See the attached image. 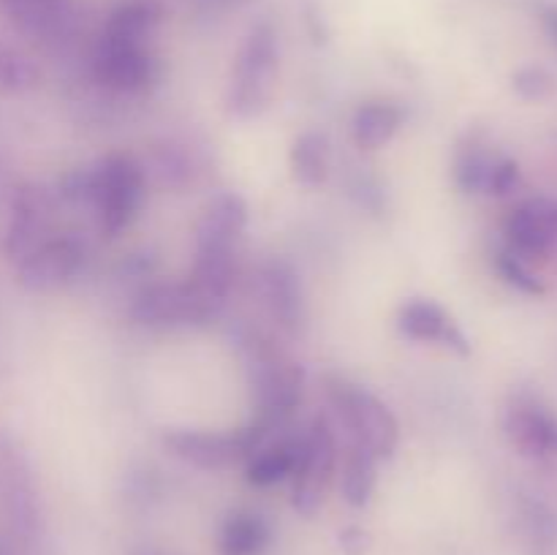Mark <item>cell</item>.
I'll return each mask as SVG.
<instances>
[{"mask_svg":"<svg viewBox=\"0 0 557 555\" xmlns=\"http://www.w3.org/2000/svg\"><path fill=\"white\" fill-rule=\"evenodd\" d=\"M495 156L479 136H471L466 145H460L455 158V183L462 194H487L490 174H493Z\"/></svg>","mask_w":557,"mask_h":555,"instance_id":"obj_25","label":"cell"},{"mask_svg":"<svg viewBox=\"0 0 557 555\" xmlns=\"http://www.w3.org/2000/svg\"><path fill=\"white\" fill-rule=\"evenodd\" d=\"M277 74V38L270 25H256L245 38L232 71L226 109L239 120L259 118L272 101Z\"/></svg>","mask_w":557,"mask_h":555,"instance_id":"obj_4","label":"cell"},{"mask_svg":"<svg viewBox=\"0 0 557 555\" xmlns=\"http://www.w3.org/2000/svg\"><path fill=\"white\" fill-rule=\"evenodd\" d=\"M161 22V5L152 0H131V3L120 5L107 22V30L101 38L123 44H145L152 27Z\"/></svg>","mask_w":557,"mask_h":555,"instance_id":"obj_23","label":"cell"},{"mask_svg":"<svg viewBox=\"0 0 557 555\" xmlns=\"http://www.w3.org/2000/svg\"><path fill=\"white\" fill-rule=\"evenodd\" d=\"M0 555H14V553H11V547H9V544L3 542V539H0Z\"/></svg>","mask_w":557,"mask_h":555,"instance_id":"obj_35","label":"cell"},{"mask_svg":"<svg viewBox=\"0 0 557 555\" xmlns=\"http://www.w3.org/2000/svg\"><path fill=\"white\" fill-rule=\"evenodd\" d=\"M11 25L38 41H63L74 30L71 0H0Z\"/></svg>","mask_w":557,"mask_h":555,"instance_id":"obj_17","label":"cell"},{"mask_svg":"<svg viewBox=\"0 0 557 555\" xmlns=\"http://www.w3.org/2000/svg\"><path fill=\"white\" fill-rule=\"evenodd\" d=\"M0 482H3V504L11 528L27 547H33L41 542L44 533L41 504H38L36 482H33L25 452L5 435L0 439Z\"/></svg>","mask_w":557,"mask_h":555,"instance_id":"obj_9","label":"cell"},{"mask_svg":"<svg viewBox=\"0 0 557 555\" xmlns=\"http://www.w3.org/2000/svg\"><path fill=\"white\" fill-rule=\"evenodd\" d=\"M511 90L525 101H544L555 92V76L542 65H522L511 74Z\"/></svg>","mask_w":557,"mask_h":555,"instance_id":"obj_29","label":"cell"},{"mask_svg":"<svg viewBox=\"0 0 557 555\" xmlns=\"http://www.w3.org/2000/svg\"><path fill=\"white\" fill-rule=\"evenodd\" d=\"M292 174L305 188H319L330 177V139L321 131H305L292 145Z\"/></svg>","mask_w":557,"mask_h":555,"instance_id":"obj_21","label":"cell"},{"mask_svg":"<svg viewBox=\"0 0 557 555\" xmlns=\"http://www.w3.org/2000/svg\"><path fill=\"white\" fill-rule=\"evenodd\" d=\"M147 196V174L141 161L125 152H112L92 163V201L90 210L101 234L117 237L139 215Z\"/></svg>","mask_w":557,"mask_h":555,"instance_id":"obj_3","label":"cell"},{"mask_svg":"<svg viewBox=\"0 0 557 555\" xmlns=\"http://www.w3.org/2000/svg\"><path fill=\"white\" fill-rule=\"evenodd\" d=\"M337 544L346 555H364L370 550V533L359 526H346L337 533Z\"/></svg>","mask_w":557,"mask_h":555,"instance_id":"obj_33","label":"cell"},{"mask_svg":"<svg viewBox=\"0 0 557 555\" xmlns=\"http://www.w3.org/2000/svg\"><path fill=\"white\" fill-rule=\"evenodd\" d=\"M141 169H145L147 180L152 177L163 188H183L194 177V163L177 145L156 147L147 163H141Z\"/></svg>","mask_w":557,"mask_h":555,"instance_id":"obj_26","label":"cell"},{"mask_svg":"<svg viewBox=\"0 0 557 555\" xmlns=\"http://www.w3.org/2000/svg\"><path fill=\"white\" fill-rule=\"evenodd\" d=\"M326 397L346 430L348 444L370 452L375 460H389L395 455L400 444V424L381 397L337 375L326 379Z\"/></svg>","mask_w":557,"mask_h":555,"instance_id":"obj_2","label":"cell"},{"mask_svg":"<svg viewBox=\"0 0 557 555\" xmlns=\"http://www.w3.org/2000/svg\"><path fill=\"white\" fill-rule=\"evenodd\" d=\"M38 82H41V74L25 54L0 47V90L27 92L38 87Z\"/></svg>","mask_w":557,"mask_h":555,"instance_id":"obj_27","label":"cell"},{"mask_svg":"<svg viewBox=\"0 0 557 555\" xmlns=\"http://www.w3.org/2000/svg\"><path fill=\"white\" fill-rule=\"evenodd\" d=\"M520 185V163L515 158H498L490 174L487 194L490 196H506Z\"/></svg>","mask_w":557,"mask_h":555,"instance_id":"obj_32","label":"cell"},{"mask_svg":"<svg viewBox=\"0 0 557 555\" xmlns=\"http://www.w3.org/2000/svg\"><path fill=\"white\" fill-rule=\"evenodd\" d=\"M504 435L520 457L557 468V414L533 392L520 390L506 400Z\"/></svg>","mask_w":557,"mask_h":555,"instance_id":"obj_7","label":"cell"},{"mask_svg":"<svg viewBox=\"0 0 557 555\" xmlns=\"http://www.w3.org/2000/svg\"><path fill=\"white\" fill-rule=\"evenodd\" d=\"M58 199L71 207H90L92 166H76L71 172H65L58 183Z\"/></svg>","mask_w":557,"mask_h":555,"instance_id":"obj_30","label":"cell"},{"mask_svg":"<svg viewBox=\"0 0 557 555\" xmlns=\"http://www.w3.org/2000/svg\"><path fill=\"white\" fill-rule=\"evenodd\" d=\"M54 221V196L44 185L25 183L14 190L11 199L9 229H5L3 250L11 261H22L30 250L47 243Z\"/></svg>","mask_w":557,"mask_h":555,"instance_id":"obj_11","label":"cell"},{"mask_svg":"<svg viewBox=\"0 0 557 555\" xmlns=\"http://www.w3.org/2000/svg\"><path fill=\"white\" fill-rule=\"evenodd\" d=\"M259 292L281 330H286L288 335H299L305 330L308 310H305L302 278L292 261L281 256L264 261L259 270Z\"/></svg>","mask_w":557,"mask_h":555,"instance_id":"obj_13","label":"cell"},{"mask_svg":"<svg viewBox=\"0 0 557 555\" xmlns=\"http://www.w3.org/2000/svg\"><path fill=\"white\" fill-rule=\"evenodd\" d=\"M397 330L408 341L441 343L460 357L471 354V341L462 332V326L433 299H408L397 313Z\"/></svg>","mask_w":557,"mask_h":555,"instance_id":"obj_16","label":"cell"},{"mask_svg":"<svg viewBox=\"0 0 557 555\" xmlns=\"http://www.w3.org/2000/svg\"><path fill=\"white\" fill-rule=\"evenodd\" d=\"M506 248L520 259H544L557 248V201L531 199L506 221Z\"/></svg>","mask_w":557,"mask_h":555,"instance_id":"obj_15","label":"cell"},{"mask_svg":"<svg viewBox=\"0 0 557 555\" xmlns=\"http://www.w3.org/2000/svg\"><path fill=\"white\" fill-rule=\"evenodd\" d=\"M542 30L544 36H547L549 47H553L557 54V5H547V9H542Z\"/></svg>","mask_w":557,"mask_h":555,"instance_id":"obj_34","label":"cell"},{"mask_svg":"<svg viewBox=\"0 0 557 555\" xmlns=\"http://www.w3.org/2000/svg\"><path fill=\"white\" fill-rule=\"evenodd\" d=\"M223 308L226 303L205 294L185 278L145 283L131 299L128 316L141 326H201L218 319Z\"/></svg>","mask_w":557,"mask_h":555,"instance_id":"obj_5","label":"cell"},{"mask_svg":"<svg viewBox=\"0 0 557 555\" xmlns=\"http://www.w3.org/2000/svg\"><path fill=\"white\" fill-rule=\"evenodd\" d=\"M92 79L117 96H141L158 79V63L145 44H123L101 38L92 52Z\"/></svg>","mask_w":557,"mask_h":555,"instance_id":"obj_10","label":"cell"},{"mask_svg":"<svg viewBox=\"0 0 557 555\" xmlns=\"http://www.w3.org/2000/svg\"><path fill=\"white\" fill-rule=\"evenodd\" d=\"M305 449V433L302 435H286L277 444L259 449L248 462V482L256 488H270V484L283 482V479L294 477L297 462Z\"/></svg>","mask_w":557,"mask_h":555,"instance_id":"obj_19","label":"cell"},{"mask_svg":"<svg viewBox=\"0 0 557 555\" xmlns=\"http://www.w3.org/2000/svg\"><path fill=\"white\" fill-rule=\"evenodd\" d=\"M85 264V245L76 237H49L36 250L16 261V283L27 292H54L74 281Z\"/></svg>","mask_w":557,"mask_h":555,"instance_id":"obj_12","label":"cell"},{"mask_svg":"<svg viewBox=\"0 0 557 555\" xmlns=\"http://www.w3.org/2000/svg\"><path fill=\"white\" fill-rule=\"evenodd\" d=\"M348 194H351V199L357 201L362 210L373 212V215H381L386 207V194L384 188H381L379 180L373 177V174H368L364 169H359V172H354L351 177H348Z\"/></svg>","mask_w":557,"mask_h":555,"instance_id":"obj_31","label":"cell"},{"mask_svg":"<svg viewBox=\"0 0 557 555\" xmlns=\"http://www.w3.org/2000/svg\"><path fill=\"white\" fill-rule=\"evenodd\" d=\"M337 466V439L332 422L319 414L305 430V449L294 471L292 506L302 517H313L321 509Z\"/></svg>","mask_w":557,"mask_h":555,"instance_id":"obj_8","label":"cell"},{"mask_svg":"<svg viewBox=\"0 0 557 555\" xmlns=\"http://www.w3.org/2000/svg\"><path fill=\"white\" fill-rule=\"evenodd\" d=\"M239 346L245 351V368H248V381L253 390V419L272 433L297 411L305 390V368L288 359L270 337L259 332H245L239 337Z\"/></svg>","mask_w":557,"mask_h":555,"instance_id":"obj_1","label":"cell"},{"mask_svg":"<svg viewBox=\"0 0 557 555\" xmlns=\"http://www.w3.org/2000/svg\"><path fill=\"white\" fill-rule=\"evenodd\" d=\"M272 531L267 520L256 511H232L218 536L221 555H264L270 547Z\"/></svg>","mask_w":557,"mask_h":555,"instance_id":"obj_20","label":"cell"},{"mask_svg":"<svg viewBox=\"0 0 557 555\" xmlns=\"http://www.w3.org/2000/svg\"><path fill=\"white\" fill-rule=\"evenodd\" d=\"M520 528L531 555L557 553V511L536 495L520 498Z\"/></svg>","mask_w":557,"mask_h":555,"instance_id":"obj_22","label":"cell"},{"mask_svg":"<svg viewBox=\"0 0 557 555\" xmlns=\"http://www.w3.org/2000/svg\"><path fill=\"white\" fill-rule=\"evenodd\" d=\"M248 226V201L234 190H218L201 210L196 223V254H234V243Z\"/></svg>","mask_w":557,"mask_h":555,"instance_id":"obj_14","label":"cell"},{"mask_svg":"<svg viewBox=\"0 0 557 555\" xmlns=\"http://www.w3.org/2000/svg\"><path fill=\"white\" fill-rule=\"evenodd\" d=\"M270 430L253 419L250 424L228 433H212V430H166L161 435L163 449L188 466L218 471L239 460H250L264 446Z\"/></svg>","mask_w":557,"mask_h":555,"instance_id":"obj_6","label":"cell"},{"mask_svg":"<svg viewBox=\"0 0 557 555\" xmlns=\"http://www.w3.org/2000/svg\"><path fill=\"white\" fill-rule=\"evenodd\" d=\"M379 462L381 460H375L370 452L348 444V455L341 473V493L348 506L364 509L370 504L375 493V482H379Z\"/></svg>","mask_w":557,"mask_h":555,"instance_id":"obj_24","label":"cell"},{"mask_svg":"<svg viewBox=\"0 0 557 555\" xmlns=\"http://www.w3.org/2000/svg\"><path fill=\"white\" fill-rule=\"evenodd\" d=\"M139 555H152V553H139Z\"/></svg>","mask_w":557,"mask_h":555,"instance_id":"obj_36","label":"cell"},{"mask_svg":"<svg viewBox=\"0 0 557 555\" xmlns=\"http://www.w3.org/2000/svg\"><path fill=\"white\" fill-rule=\"evenodd\" d=\"M495 270L498 275L509 283L511 288H517L520 294H528V297H542L547 292V286L542 283V278L528 267L525 259L515 254V250L504 248L498 256H495Z\"/></svg>","mask_w":557,"mask_h":555,"instance_id":"obj_28","label":"cell"},{"mask_svg":"<svg viewBox=\"0 0 557 555\" xmlns=\"http://www.w3.org/2000/svg\"><path fill=\"white\" fill-rule=\"evenodd\" d=\"M406 109L395 101H368L354 112L351 139L362 150H379L400 131Z\"/></svg>","mask_w":557,"mask_h":555,"instance_id":"obj_18","label":"cell"}]
</instances>
